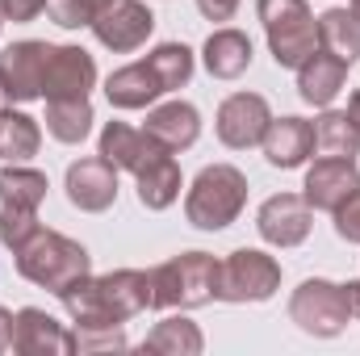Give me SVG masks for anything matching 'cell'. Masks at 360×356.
<instances>
[{
    "label": "cell",
    "mask_w": 360,
    "mask_h": 356,
    "mask_svg": "<svg viewBox=\"0 0 360 356\" xmlns=\"http://www.w3.org/2000/svg\"><path fill=\"white\" fill-rule=\"evenodd\" d=\"M13 256H17V272L25 281H34L38 289H51L55 298H63L80 276L92 272V256L84 252V243H76L59 231H46V227H38Z\"/></svg>",
    "instance_id": "1"
},
{
    "label": "cell",
    "mask_w": 360,
    "mask_h": 356,
    "mask_svg": "<svg viewBox=\"0 0 360 356\" xmlns=\"http://www.w3.org/2000/svg\"><path fill=\"white\" fill-rule=\"evenodd\" d=\"M248 205V177L235 164H210L188 184L184 218L197 231H226Z\"/></svg>",
    "instance_id": "2"
},
{
    "label": "cell",
    "mask_w": 360,
    "mask_h": 356,
    "mask_svg": "<svg viewBox=\"0 0 360 356\" xmlns=\"http://www.w3.org/2000/svg\"><path fill=\"white\" fill-rule=\"evenodd\" d=\"M218 260L210 252H180L151 268V310H193L214 298Z\"/></svg>",
    "instance_id": "3"
},
{
    "label": "cell",
    "mask_w": 360,
    "mask_h": 356,
    "mask_svg": "<svg viewBox=\"0 0 360 356\" xmlns=\"http://www.w3.org/2000/svg\"><path fill=\"white\" fill-rule=\"evenodd\" d=\"M276 68H302L319 51V17L306 0H256Z\"/></svg>",
    "instance_id": "4"
},
{
    "label": "cell",
    "mask_w": 360,
    "mask_h": 356,
    "mask_svg": "<svg viewBox=\"0 0 360 356\" xmlns=\"http://www.w3.org/2000/svg\"><path fill=\"white\" fill-rule=\"evenodd\" d=\"M281 289V265L260 248H239L226 260H218V285L214 298L218 302H269Z\"/></svg>",
    "instance_id": "5"
},
{
    "label": "cell",
    "mask_w": 360,
    "mask_h": 356,
    "mask_svg": "<svg viewBox=\"0 0 360 356\" xmlns=\"http://www.w3.org/2000/svg\"><path fill=\"white\" fill-rule=\"evenodd\" d=\"M289 319L314 336V340H335L344 327H348V298H344V285L327 281V276H310L293 289L289 298Z\"/></svg>",
    "instance_id": "6"
},
{
    "label": "cell",
    "mask_w": 360,
    "mask_h": 356,
    "mask_svg": "<svg viewBox=\"0 0 360 356\" xmlns=\"http://www.w3.org/2000/svg\"><path fill=\"white\" fill-rule=\"evenodd\" d=\"M96 34V42L113 55H130L139 51L151 34H155V13L143 0H109L89 25Z\"/></svg>",
    "instance_id": "7"
},
{
    "label": "cell",
    "mask_w": 360,
    "mask_h": 356,
    "mask_svg": "<svg viewBox=\"0 0 360 356\" xmlns=\"http://www.w3.org/2000/svg\"><path fill=\"white\" fill-rule=\"evenodd\" d=\"M272 122V109L260 92H231L222 105H218V117H214V130L222 139V147L231 151H248L256 143H264Z\"/></svg>",
    "instance_id": "8"
},
{
    "label": "cell",
    "mask_w": 360,
    "mask_h": 356,
    "mask_svg": "<svg viewBox=\"0 0 360 356\" xmlns=\"http://www.w3.org/2000/svg\"><path fill=\"white\" fill-rule=\"evenodd\" d=\"M46 59H51V42H38V38L4 46L0 51V84H4V96L17 101V105L38 101L42 96V76H46Z\"/></svg>",
    "instance_id": "9"
},
{
    "label": "cell",
    "mask_w": 360,
    "mask_h": 356,
    "mask_svg": "<svg viewBox=\"0 0 360 356\" xmlns=\"http://www.w3.org/2000/svg\"><path fill=\"white\" fill-rule=\"evenodd\" d=\"M96 84V59L84 46H51L46 76H42V96L46 101H80Z\"/></svg>",
    "instance_id": "10"
},
{
    "label": "cell",
    "mask_w": 360,
    "mask_h": 356,
    "mask_svg": "<svg viewBox=\"0 0 360 356\" xmlns=\"http://www.w3.org/2000/svg\"><path fill=\"white\" fill-rule=\"evenodd\" d=\"M13 352L21 356H72L76 331H68L59 319H51L38 306H25L13 314Z\"/></svg>",
    "instance_id": "11"
},
{
    "label": "cell",
    "mask_w": 360,
    "mask_h": 356,
    "mask_svg": "<svg viewBox=\"0 0 360 356\" xmlns=\"http://www.w3.org/2000/svg\"><path fill=\"white\" fill-rule=\"evenodd\" d=\"M256 231L272 248H297L310 235V201L302 193H276L260 205Z\"/></svg>",
    "instance_id": "12"
},
{
    "label": "cell",
    "mask_w": 360,
    "mask_h": 356,
    "mask_svg": "<svg viewBox=\"0 0 360 356\" xmlns=\"http://www.w3.org/2000/svg\"><path fill=\"white\" fill-rule=\"evenodd\" d=\"M68 201L84 214H105L113 201H117V168L105 160V155H89V160H76L68 168Z\"/></svg>",
    "instance_id": "13"
},
{
    "label": "cell",
    "mask_w": 360,
    "mask_h": 356,
    "mask_svg": "<svg viewBox=\"0 0 360 356\" xmlns=\"http://www.w3.org/2000/svg\"><path fill=\"white\" fill-rule=\"evenodd\" d=\"M306 193V201H310V210H327V214H335L352 193H360V168L356 160H331V155H323L310 172H306V184H302Z\"/></svg>",
    "instance_id": "14"
},
{
    "label": "cell",
    "mask_w": 360,
    "mask_h": 356,
    "mask_svg": "<svg viewBox=\"0 0 360 356\" xmlns=\"http://www.w3.org/2000/svg\"><path fill=\"white\" fill-rule=\"evenodd\" d=\"M168 147H160L147 130H134V126H126V122H109L105 130H101V151L96 155H105L117 172H143L155 155H164Z\"/></svg>",
    "instance_id": "15"
},
{
    "label": "cell",
    "mask_w": 360,
    "mask_h": 356,
    "mask_svg": "<svg viewBox=\"0 0 360 356\" xmlns=\"http://www.w3.org/2000/svg\"><path fill=\"white\" fill-rule=\"evenodd\" d=\"M96 289H101V302L109 306V314H113L117 323H130L134 314L151 310V272L113 268V272L96 276Z\"/></svg>",
    "instance_id": "16"
},
{
    "label": "cell",
    "mask_w": 360,
    "mask_h": 356,
    "mask_svg": "<svg viewBox=\"0 0 360 356\" xmlns=\"http://www.w3.org/2000/svg\"><path fill=\"white\" fill-rule=\"evenodd\" d=\"M314 155V122L306 117H272L264 134V160L272 168H302Z\"/></svg>",
    "instance_id": "17"
},
{
    "label": "cell",
    "mask_w": 360,
    "mask_h": 356,
    "mask_svg": "<svg viewBox=\"0 0 360 356\" xmlns=\"http://www.w3.org/2000/svg\"><path fill=\"white\" fill-rule=\"evenodd\" d=\"M160 147H168L172 155L176 151H188L197 139H201V113H197V105H188V101H168V105H160V109H151L147 113V126H143Z\"/></svg>",
    "instance_id": "18"
},
{
    "label": "cell",
    "mask_w": 360,
    "mask_h": 356,
    "mask_svg": "<svg viewBox=\"0 0 360 356\" xmlns=\"http://www.w3.org/2000/svg\"><path fill=\"white\" fill-rule=\"evenodd\" d=\"M344 84H348V63L335 59V55H327V51H314V55L297 68V96H302L306 105L327 109V105L344 92Z\"/></svg>",
    "instance_id": "19"
},
{
    "label": "cell",
    "mask_w": 360,
    "mask_h": 356,
    "mask_svg": "<svg viewBox=\"0 0 360 356\" xmlns=\"http://www.w3.org/2000/svg\"><path fill=\"white\" fill-rule=\"evenodd\" d=\"M201 59H205V72L214 80H239L248 68H252V38L243 30H214L201 46Z\"/></svg>",
    "instance_id": "20"
},
{
    "label": "cell",
    "mask_w": 360,
    "mask_h": 356,
    "mask_svg": "<svg viewBox=\"0 0 360 356\" xmlns=\"http://www.w3.org/2000/svg\"><path fill=\"white\" fill-rule=\"evenodd\" d=\"M164 84H160V76L151 72V63L147 59H139V63H126V68H117L109 80H105V96H109V105L113 109H147L155 96H164Z\"/></svg>",
    "instance_id": "21"
},
{
    "label": "cell",
    "mask_w": 360,
    "mask_h": 356,
    "mask_svg": "<svg viewBox=\"0 0 360 356\" xmlns=\"http://www.w3.org/2000/svg\"><path fill=\"white\" fill-rule=\"evenodd\" d=\"M319 51L344 59L348 68L360 59V21L352 8H327L319 17Z\"/></svg>",
    "instance_id": "22"
},
{
    "label": "cell",
    "mask_w": 360,
    "mask_h": 356,
    "mask_svg": "<svg viewBox=\"0 0 360 356\" xmlns=\"http://www.w3.org/2000/svg\"><path fill=\"white\" fill-rule=\"evenodd\" d=\"M134 180H139V201L147 210H168L180 197V164L172 160V151L155 155Z\"/></svg>",
    "instance_id": "23"
},
{
    "label": "cell",
    "mask_w": 360,
    "mask_h": 356,
    "mask_svg": "<svg viewBox=\"0 0 360 356\" xmlns=\"http://www.w3.org/2000/svg\"><path fill=\"white\" fill-rule=\"evenodd\" d=\"M314 151L319 155H331V160H356L360 155V130L356 122L340 109H327L319 122H314Z\"/></svg>",
    "instance_id": "24"
},
{
    "label": "cell",
    "mask_w": 360,
    "mask_h": 356,
    "mask_svg": "<svg viewBox=\"0 0 360 356\" xmlns=\"http://www.w3.org/2000/svg\"><path fill=\"white\" fill-rule=\"evenodd\" d=\"M38 147H42L38 122L21 109H0V160L25 164L30 155H38Z\"/></svg>",
    "instance_id": "25"
},
{
    "label": "cell",
    "mask_w": 360,
    "mask_h": 356,
    "mask_svg": "<svg viewBox=\"0 0 360 356\" xmlns=\"http://www.w3.org/2000/svg\"><path fill=\"white\" fill-rule=\"evenodd\" d=\"M205 348V340H201V327L193 323V319H184V314H172V319H164V323H155V331L143 340V352H155V356H197Z\"/></svg>",
    "instance_id": "26"
},
{
    "label": "cell",
    "mask_w": 360,
    "mask_h": 356,
    "mask_svg": "<svg viewBox=\"0 0 360 356\" xmlns=\"http://www.w3.org/2000/svg\"><path fill=\"white\" fill-rule=\"evenodd\" d=\"M46 130H51V139H59V143H68V147L84 143L92 134L89 96H80V101H46Z\"/></svg>",
    "instance_id": "27"
},
{
    "label": "cell",
    "mask_w": 360,
    "mask_h": 356,
    "mask_svg": "<svg viewBox=\"0 0 360 356\" xmlns=\"http://www.w3.org/2000/svg\"><path fill=\"white\" fill-rule=\"evenodd\" d=\"M46 189L51 180L38 168H21V164H8L0 172V205H21V210H38L46 201Z\"/></svg>",
    "instance_id": "28"
},
{
    "label": "cell",
    "mask_w": 360,
    "mask_h": 356,
    "mask_svg": "<svg viewBox=\"0 0 360 356\" xmlns=\"http://www.w3.org/2000/svg\"><path fill=\"white\" fill-rule=\"evenodd\" d=\"M147 63H151V72L160 76V84L168 92L184 89V84L193 80V51H188L184 42H160V46L147 55Z\"/></svg>",
    "instance_id": "29"
},
{
    "label": "cell",
    "mask_w": 360,
    "mask_h": 356,
    "mask_svg": "<svg viewBox=\"0 0 360 356\" xmlns=\"http://www.w3.org/2000/svg\"><path fill=\"white\" fill-rule=\"evenodd\" d=\"M38 210H21V205H0V243L4 248H21L34 231H38Z\"/></svg>",
    "instance_id": "30"
},
{
    "label": "cell",
    "mask_w": 360,
    "mask_h": 356,
    "mask_svg": "<svg viewBox=\"0 0 360 356\" xmlns=\"http://www.w3.org/2000/svg\"><path fill=\"white\" fill-rule=\"evenodd\" d=\"M46 13H51L55 25H63V30H80V25H92L96 4H92V0H51Z\"/></svg>",
    "instance_id": "31"
},
{
    "label": "cell",
    "mask_w": 360,
    "mask_h": 356,
    "mask_svg": "<svg viewBox=\"0 0 360 356\" xmlns=\"http://www.w3.org/2000/svg\"><path fill=\"white\" fill-rule=\"evenodd\" d=\"M130 348L122 327H92V331H76V352H122Z\"/></svg>",
    "instance_id": "32"
},
{
    "label": "cell",
    "mask_w": 360,
    "mask_h": 356,
    "mask_svg": "<svg viewBox=\"0 0 360 356\" xmlns=\"http://www.w3.org/2000/svg\"><path fill=\"white\" fill-rule=\"evenodd\" d=\"M335 235L348 239V243H360V193H352V197L335 210Z\"/></svg>",
    "instance_id": "33"
},
{
    "label": "cell",
    "mask_w": 360,
    "mask_h": 356,
    "mask_svg": "<svg viewBox=\"0 0 360 356\" xmlns=\"http://www.w3.org/2000/svg\"><path fill=\"white\" fill-rule=\"evenodd\" d=\"M51 0H0L4 8V21H34L38 13H46Z\"/></svg>",
    "instance_id": "34"
},
{
    "label": "cell",
    "mask_w": 360,
    "mask_h": 356,
    "mask_svg": "<svg viewBox=\"0 0 360 356\" xmlns=\"http://www.w3.org/2000/svg\"><path fill=\"white\" fill-rule=\"evenodd\" d=\"M197 8L205 21H231L239 13V0H197Z\"/></svg>",
    "instance_id": "35"
},
{
    "label": "cell",
    "mask_w": 360,
    "mask_h": 356,
    "mask_svg": "<svg viewBox=\"0 0 360 356\" xmlns=\"http://www.w3.org/2000/svg\"><path fill=\"white\" fill-rule=\"evenodd\" d=\"M13 348V314L0 306V352H8Z\"/></svg>",
    "instance_id": "36"
},
{
    "label": "cell",
    "mask_w": 360,
    "mask_h": 356,
    "mask_svg": "<svg viewBox=\"0 0 360 356\" xmlns=\"http://www.w3.org/2000/svg\"><path fill=\"white\" fill-rule=\"evenodd\" d=\"M344 298H348V314L360 323V281H348L344 285Z\"/></svg>",
    "instance_id": "37"
},
{
    "label": "cell",
    "mask_w": 360,
    "mask_h": 356,
    "mask_svg": "<svg viewBox=\"0 0 360 356\" xmlns=\"http://www.w3.org/2000/svg\"><path fill=\"white\" fill-rule=\"evenodd\" d=\"M344 113L356 122V130H360V92H352V96H348V109H344Z\"/></svg>",
    "instance_id": "38"
},
{
    "label": "cell",
    "mask_w": 360,
    "mask_h": 356,
    "mask_svg": "<svg viewBox=\"0 0 360 356\" xmlns=\"http://www.w3.org/2000/svg\"><path fill=\"white\" fill-rule=\"evenodd\" d=\"M352 13H356V21H360V0H352Z\"/></svg>",
    "instance_id": "39"
},
{
    "label": "cell",
    "mask_w": 360,
    "mask_h": 356,
    "mask_svg": "<svg viewBox=\"0 0 360 356\" xmlns=\"http://www.w3.org/2000/svg\"><path fill=\"white\" fill-rule=\"evenodd\" d=\"M92 4H96V13H101V8H105V4H109V0H92Z\"/></svg>",
    "instance_id": "40"
},
{
    "label": "cell",
    "mask_w": 360,
    "mask_h": 356,
    "mask_svg": "<svg viewBox=\"0 0 360 356\" xmlns=\"http://www.w3.org/2000/svg\"><path fill=\"white\" fill-rule=\"evenodd\" d=\"M4 101H8V96H4V84H0V109H4Z\"/></svg>",
    "instance_id": "41"
},
{
    "label": "cell",
    "mask_w": 360,
    "mask_h": 356,
    "mask_svg": "<svg viewBox=\"0 0 360 356\" xmlns=\"http://www.w3.org/2000/svg\"><path fill=\"white\" fill-rule=\"evenodd\" d=\"M0 25H4V8H0Z\"/></svg>",
    "instance_id": "42"
}]
</instances>
